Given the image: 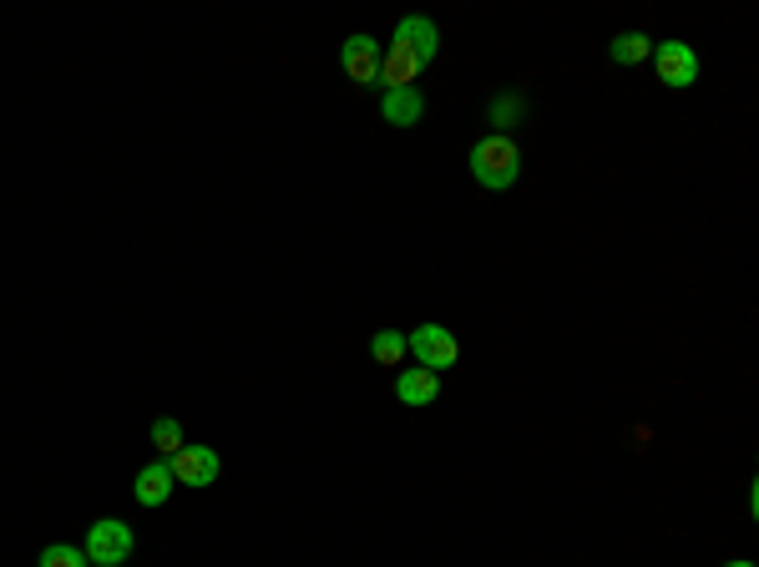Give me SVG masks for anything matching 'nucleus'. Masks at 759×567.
Returning a JSON list of instances; mask_svg holds the SVG:
<instances>
[{
  "label": "nucleus",
  "instance_id": "1a4fd4ad",
  "mask_svg": "<svg viewBox=\"0 0 759 567\" xmlns=\"http://www.w3.org/2000/svg\"><path fill=\"white\" fill-rule=\"evenodd\" d=\"M380 117L391 122V127H416L426 117V97H420L416 86H391L385 97H380Z\"/></svg>",
  "mask_w": 759,
  "mask_h": 567
},
{
  "label": "nucleus",
  "instance_id": "4468645a",
  "mask_svg": "<svg viewBox=\"0 0 759 567\" xmlns=\"http://www.w3.org/2000/svg\"><path fill=\"white\" fill-rule=\"evenodd\" d=\"M153 447L163 451V461H167V456H178V451L188 447V441H183V426L173 421V416H157V421H153Z\"/></svg>",
  "mask_w": 759,
  "mask_h": 567
},
{
  "label": "nucleus",
  "instance_id": "39448f33",
  "mask_svg": "<svg viewBox=\"0 0 759 567\" xmlns=\"http://www.w3.org/2000/svg\"><path fill=\"white\" fill-rule=\"evenodd\" d=\"M167 466H173V482L178 486H214L223 461H218L214 447H183L178 456H167Z\"/></svg>",
  "mask_w": 759,
  "mask_h": 567
},
{
  "label": "nucleus",
  "instance_id": "20e7f679",
  "mask_svg": "<svg viewBox=\"0 0 759 567\" xmlns=\"http://www.w3.org/2000/svg\"><path fill=\"white\" fill-rule=\"evenodd\" d=\"M653 72H658L664 86L684 92V86L699 82V56H694L688 41H653Z\"/></svg>",
  "mask_w": 759,
  "mask_h": 567
},
{
  "label": "nucleus",
  "instance_id": "9d476101",
  "mask_svg": "<svg viewBox=\"0 0 759 567\" xmlns=\"http://www.w3.org/2000/svg\"><path fill=\"white\" fill-rule=\"evenodd\" d=\"M395 396H401L405 406H430V400L440 396V375L426 370V365H405V370L395 375Z\"/></svg>",
  "mask_w": 759,
  "mask_h": 567
},
{
  "label": "nucleus",
  "instance_id": "423d86ee",
  "mask_svg": "<svg viewBox=\"0 0 759 567\" xmlns=\"http://www.w3.org/2000/svg\"><path fill=\"white\" fill-rule=\"evenodd\" d=\"M340 61H344V76H350V82L380 86V41L370 36V31H355V36L344 41Z\"/></svg>",
  "mask_w": 759,
  "mask_h": 567
},
{
  "label": "nucleus",
  "instance_id": "7ed1b4c3",
  "mask_svg": "<svg viewBox=\"0 0 759 567\" xmlns=\"http://www.w3.org/2000/svg\"><path fill=\"white\" fill-rule=\"evenodd\" d=\"M405 350L416 355V365H426V370H451L456 360H461V339L451 335L446 325H420L405 335Z\"/></svg>",
  "mask_w": 759,
  "mask_h": 567
},
{
  "label": "nucleus",
  "instance_id": "ddd939ff",
  "mask_svg": "<svg viewBox=\"0 0 759 567\" xmlns=\"http://www.w3.org/2000/svg\"><path fill=\"white\" fill-rule=\"evenodd\" d=\"M370 355H375L380 365H405V335L401 329H380V335L370 339Z\"/></svg>",
  "mask_w": 759,
  "mask_h": 567
},
{
  "label": "nucleus",
  "instance_id": "2eb2a0df",
  "mask_svg": "<svg viewBox=\"0 0 759 567\" xmlns=\"http://www.w3.org/2000/svg\"><path fill=\"white\" fill-rule=\"evenodd\" d=\"M37 567H86V553L82 547H72V543H51V547H41Z\"/></svg>",
  "mask_w": 759,
  "mask_h": 567
},
{
  "label": "nucleus",
  "instance_id": "0eeeda50",
  "mask_svg": "<svg viewBox=\"0 0 759 567\" xmlns=\"http://www.w3.org/2000/svg\"><path fill=\"white\" fill-rule=\"evenodd\" d=\"M395 46H405L410 56L420 61V66H430V61L440 56V31L430 15H405L401 25H395Z\"/></svg>",
  "mask_w": 759,
  "mask_h": 567
},
{
  "label": "nucleus",
  "instance_id": "dca6fc26",
  "mask_svg": "<svg viewBox=\"0 0 759 567\" xmlns=\"http://www.w3.org/2000/svg\"><path fill=\"white\" fill-rule=\"evenodd\" d=\"M522 112H527L522 97H497V102H491V122H497V127H511Z\"/></svg>",
  "mask_w": 759,
  "mask_h": 567
},
{
  "label": "nucleus",
  "instance_id": "9b49d317",
  "mask_svg": "<svg viewBox=\"0 0 759 567\" xmlns=\"http://www.w3.org/2000/svg\"><path fill=\"white\" fill-rule=\"evenodd\" d=\"M420 72H426V66L405 46H391V56H380V86H385V92H391V86H416Z\"/></svg>",
  "mask_w": 759,
  "mask_h": 567
},
{
  "label": "nucleus",
  "instance_id": "6e6552de",
  "mask_svg": "<svg viewBox=\"0 0 759 567\" xmlns=\"http://www.w3.org/2000/svg\"><path fill=\"white\" fill-rule=\"evenodd\" d=\"M173 466H167L163 456L147 461L143 471H137V482H132V496H137V507H163L167 496H173Z\"/></svg>",
  "mask_w": 759,
  "mask_h": 567
},
{
  "label": "nucleus",
  "instance_id": "f257e3e1",
  "mask_svg": "<svg viewBox=\"0 0 759 567\" xmlns=\"http://www.w3.org/2000/svg\"><path fill=\"white\" fill-rule=\"evenodd\" d=\"M466 162H471V178L481 188H491V193H501V188H511V182L522 178V147L511 143L507 133H491L481 143H471Z\"/></svg>",
  "mask_w": 759,
  "mask_h": 567
},
{
  "label": "nucleus",
  "instance_id": "f8f14e48",
  "mask_svg": "<svg viewBox=\"0 0 759 567\" xmlns=\"http://www.w3.org/2000/svg\"><path fill=\"white\" fill-rule=\"evenodd\" d=\"M607 56H613L617 66H638V61L653 56V36L648 31H617V36L607 41Z\"/></svg>",
  "mask_w": 759,
  "mask_h": 567
},
{
  "label": "nucleus",
  "instance_id": "f03ea898",
  "mask_svg": "<svg viewBox=\"0 0 759 567\" xmlns=\"http://www.w3.org/2000/svg\"><path fill=\"white\" fill-rule=\"evenodd\" d=\"M132 547H137V537H132L127 522L102 517V522H92V527H86L82 553H86V563H96V567H127Z\"/></svg>",
  "mask_w": 759,
  "mask_h": 567
},
{
  "label": "nucleus",
  "instance_id": "f3484780",
  "mask_svg": "<svg viewBox=\"0 0 759 567\" xmlns=\"http://www.w3.org/2000/svg\"><path fill=\"white\" fill-rule=\"evenodd\" d=\"M724 567H755V563H749V557H735V563H724Z\"/></svg>",
  "mask_w": 759,
  "mask_h": 567
}]
</instances>
